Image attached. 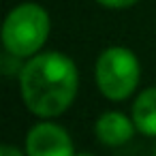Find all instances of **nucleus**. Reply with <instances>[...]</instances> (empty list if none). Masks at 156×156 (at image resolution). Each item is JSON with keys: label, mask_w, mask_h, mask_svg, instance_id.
Instances as JSON below:
<instances>
[{"label": "nucleus", "mask_w": 156, "mask_h": 156, "mask_svg": "<svg viewBox=\"0 0 156 156\" xmlns=\"http://www.w3.org/2000/svg\"><path fill=\"white\" fill-rule=\"evenodd\" d=\"M77 83L79 75L75 62L60 51L39 54L20 71L24 103L28 111L39 118L64 113L77 94Z\"/></svg>", "instance_id": "obj_1"}, {"label": "nucleus", "mask_w": 156, "mask_h": 156, "mask_svg": "<svg viewBox=\"0 0 156 156\" xmlns=\"http://www.w3.org/2000/svg\"><path fill=\"white\" fill-rule=\"evenodd\" d=\"M49 34V15L34 2H24L15 7L2 26L5 49L13 56L28 58L34 56Z\"/></svg>", "instance_id": "obj_2"}, {"label": "nucleus", "mask_w": 156, "mask_h": 156, "mask_svg": "<svg viewBox=\"0 0 156 156\" xmlns=\"http://www.w3.org/2000/svg\"><path fill=\"white\" fill-rule=\"evenodd\" d=\"M96 83L109 101H122L139 83V60L126 47H109L96 60Z\"/></svg>", "instance_id": "obj_3"}, {"label": "nucleus", "mask_w": 156, "mask_h": 156, "mask_svg": "<svg viewBox=\"0 0 156 156\" xmlns=\"http://www.w3.org/2000/svg\"><path fill=\"white\" fill-rule=\"evenodd\" d=\"M28 156H75L69 133L51 122H41L28 130L26 137Z\"/></svg>", "instance_id": "obj_4"}, {"label": "nucleus", "mask_w": 156, "mask_h": 156, "mask_svg": "<svg viewBox=\"0 0 156 156\" xmlns=\"http://www.w3.org/2000/svg\"><path fill=\"white\" fill-rule=\"evenodd\" d=\"M135 128L137 126L133 118H126L120 111H107L96 120L94 133H96V139L105 145H122L130 141Z\"/></svg>", "instance_id": "obj_5"}, {"label": "nucleus", "mask_w": 156, "mask_h": 156, "mask_svg": "<svg viewBox=\"0 0 156 156\" xmlns=\"http://www.w3.org/2000/svg\"><path fill=\"white\" fill-rule=\"evenodd\" d=\"M133 122L139 133L156 137V88L143 90L133 103Z\"/></svg>", "instance_id": "obj_6"}, {"label": "nucleus", "mask_w": 156, "mask_h": 156, "mask_svg": "<svg viewBox=\"0 0 156 156\" xmlns=\"http://www.w3.org/2000/svg\"><path fill=\"white\" fill-rule=\"evenodd\" d=\"M96 2L107 7V9H128V7L137 5L139 0H96Z\"/></svg>", "instance_id": "obj_7"}, {"label": "nucleus", "mask_w": 156, "mask_h": 156, "mask_svg": "<svg viewBox=\"0 0 156 156\" xmlns=\"http://www.w3.org/2000/svg\"><path fill=\"white\" fill-rule=\"evenodd\" d=\"M0 156H24V154L13 145H2L0 147Z\"/></svg>", "instance_id": "obj_8"}, {"label": "nucleus", "mask_w": 156, "mask_h": 156, "mask_svg": "<svg viewBox=\"0 0 156 156\" xmlns=\"http://www.w3.org/2000/svg\"><path fill=\"white\" fill-rule=\"evenodd\" d=\"M75 156H94V154H90V152H79V154H75Z\"/></svg>", "instance_id": "obj_9"}, {"label": "nucleus", "mask_w": 156, "mask_h": 156, "mask_svg": "<svg viewBox=\"0 0 156 156\" xmlns=\"http://www.w3.org/2000/svg\"><path fill=\"white\" fill-rule=\"evenodd\" d=\"M154 156H156V152H154Z\"/></svg>", "instance_id": "obj_10"}]
</instances>
